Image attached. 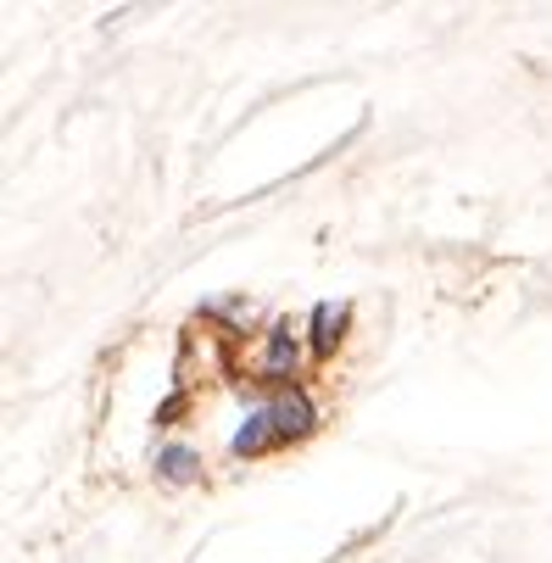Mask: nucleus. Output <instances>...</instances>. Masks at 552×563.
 Returning a JSON list of instances; mask_svg holds the SVG:
<instances>
[{
  "mask_svg": "<svg viewBox=\"0 0 552 563\" xmlns=\"http://www.w3.org/2000/svg\"><path fill=\"white\" fill-rule=\"evenodd\" d=\"M296 363H301V335H296V324H290V318H279V324L263 335L257 379H285V374H296Z\"/></svg>",
  "mask_w": 552,
  "mask_h": 563,
  "instance_id": "nucleus-1",
  "label": "nucleus"
},
{
  "mask_svg": "<svg viewBox=\"0 0 552 563\" xmlns=\"http://www.w3.org/2000/svg\"><path fill=\"white\" fill-rule=\"evenodd\" d=\"M268 419H274V430H279V441L290 446V441H307L312 430H319V408L301 396V390H290V396H274L268 401Z\"/></svg>",
  "mask_w": 552,
  "mask_h": 563,
  "instance_id": "nucleus-2",
  "label": "nucleus"
},
{
  "mask_svg": "<svg viewBox=\"0 0 552 563\" xmlns=\"http://www.w3.org/2000/svg\"><path fill=\"white\" fill-rule=\"evenodd\" d=\"M346 324H352V307H346V301H319V307L307 312V341H312V352L330 357V352L346 341Z\"/></svg>",
  "mask_w": 552,
  "mask_h": 563,
  "instance_id": "nucleus-3",
  "label": "nucleus"
},
{
  "mask_svg": "<svg viewBox=\"0 0 552 563\" xmlns=\"http://www.w3.org/2000/svg\"><path fill=\"white\" fill-rule=\"evenodd\" d=\"M274 446H285V441H279V430H274L268 408H257L241 430L229 435V452H234V457H263V452H274Z\"/></svg>",
  "mask_w": 552,
  "mask_h": 563,
  "instance_id": "nucleus-4",
  "label": "nucleus"
},
{
  "mask_svg": "<svg viewBox=\"0 0 552 563\" xmlns=\"http://www.w3.org/2000/svg\"><path fill=\"white\" fill-rule=\"evenodd\" d=\"M156 479H163V486H196L201 479V457L190 452V446H156Z\"/></svg>",
  "mask_w": 552,
  "mask_h": 563,
  "instance_id": "nucleus-5",
  "label": "nucleus"
}]
</instances>
